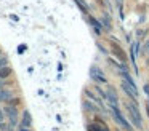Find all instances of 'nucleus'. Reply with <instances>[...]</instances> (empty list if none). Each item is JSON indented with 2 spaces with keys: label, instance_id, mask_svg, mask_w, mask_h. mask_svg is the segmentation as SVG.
<instances>
[{
  "label": "nucleus",
  "instance_id": "6",
  "mask_svg": "<svg viewBox=\"0 0 149 131\" xmlns=\"http://www.w3.org/2000/svg\"><path fill=\"white\" fill-rule=\"evenodd\" d=\"M11 98H13V94L8 89H5V88L0 89V102H10Z\"/></svg>",
  "mask_w": 149,
  "mask_h": 131
},
{
  "label": "nucleus",
  "instance_id": "7",
  "mask_svg": "<svg viewBox=\"0 0 149 131\" xmlns=\"http://www.w3.org/2000/svg\"><path fill=\"white\" fill-rule=\"evenodd\" d=\"M91 77H93L95 80H100V82H106V78L103 77V73L100 72V69H98L96 66L91 67Z\"/></svg>",
  "mask_w": 149,
  "mask_h": 131
},
{
  "label": "nucleus",
  "instance_id": "15",
  "mask_svg": "<svg viewBox=\"0 0 149 131\" xmlns=\"http://www.w3.org/2000/svg\"><path fill=\"white\" fill-rule=\"evenodd\" d=\"M3 115H5L3 109H0V120H3Z\"/></svg>",
  "mask_w": 149,
  "mask_h": 131
},
{
  "label": "nucleus",
  "instance_id": "3",
  "mask_svg": "<svg viewBox=\"0 0 149 131\" xmlns=\"http://www.w3.org/2000/svg\"><path fill=\"white\" fill-rule=\"evenodd\" d=\"M112 112H114V118H116V121H117V123H119V125H122V126H123V128H125V130H128V131H132V128H130V126H128V123H127V121H125V120H123V117H122V115H120V112H119V110H117V109H116V107H114V109H112Z\"/></svg>",
  "mask_w": 149,
  "mask_h": 131
},
{
  "label": "nucleus",
  "instance_id": "8",
  "mask_svg": "<svg viewBox=\"0 0 149 131\" xmlns=\"http://www.w3.org/2000/svg\"><path fill=\"white\" fill-rule=\"evenodd\" d=\"M13 73V69L10 66H5V67H0V78H8V77Z\"/></svg>",
  "mask_w": 149,
  "mask_h": 131
},
{
  "label": "nucleus",
  "instance_id": "9",
  "mask_svg": "<svg viewBox=\"0 0 149 131\" xmlns=\"http://www.w3.org/2000/svg\"><path fill=\"white\" fill-rule=\"evenodd\" d=\"M74 2L77 3L79 6H80V8H82V11H84V13H87V11H88V5L84 2V0H74Z\"/></svg>",
  "mask_w": 149,
  "mask_h": 131
},
{
  "label": "nucleus",
  "instance_id": "14",
  "mask_svg": "<svg viewBox=\"0 0 149 131\" xmlns=\"http://www.w3.org/2000/svg\"><path fill=\"white\" fill-rule=\"evenodd\" d=\"M90 22L95 26V27H98V26H100V24H98V21H96V19H95V18H91V16H90Z\"/></svg>",
  "mask_w": 149,
  "mask_h": 131
},
{
  "label": "nucleus",
  "instance_id": "5",
  "mask_svg": "<svg viewBox=\"0 0 149 131\" xmlns=\"http://www.w3.org/2000/svg\"><path fill=\"white\" fill-rule=\"evenodd\" d=\"M112 51H114V54H116V56L119 58L120 61H123V62H125V61H127V54L123 53V50H122V48L119 46V45L112 43Z\"/></svg>",
  "mask_w": 149,
  "mask_h": 131
},
{
  "label": "nucleus",
  "instance_id": "18",
  "mask_svg": "<svg viewBox=\"0 0 149 131\" xmlns=\"http://www.w3.org/2000/svg\"><path fill=\"white\" fill-rule=\"evenodd\" d=\"M0 54H2V48H0Z\"/></svg>",
  "mask_w": 149,
  "mask_h": 131
},
{
  "label": "nucleus",
  "instance_id": "13",
  "mask_svg": "<svg viewBox=\"0 0 149 131\" xmlns=\"http://www.w3.org/2000/svg\"><path fill=\"white\" fill-rule=\"evenodd\" d=\"M0 130H2V131H8V125H5L2 120H0Z\"/></svg>",
  "mask_w": 149,
  "mask_h": 131
},
{
  "label": "nucleus",
  "instance_id": "16",
  "mask_svg": "<svg viewBox=\"0 0 149 131\" xmlns=\"http://www.w3.org/2000/svg\"><path fill=\"white\" fill-rule=\"evenodd\" d=\"M2 80H3V78H0V89L3 88V82H2Z\"/></svg>",
  "mask_w": 149,
  "mask_h": 131
},
{
  "label": "nucleus",
  "instance_id": "4",
  "mask_svg": "<svg viewBox=\"0 0 149 131\" xmlns=\"http://www.w3.org/2000/svg\"><path fill=\"white\" fill-rule=\"evenodd\" d=\"M21 126H24V128H31V126H32V117H31L29 110H24L23 112V121H21Z\"/></svg>",
  "mask_w": 149,
  "mask_h": 131
},
{
  "label": "nucleus",
  "instance_id": "1",
  "mask_svg": "<svg viewBox=\"0 0 149 131\" xmlns=\"http://www.w3.org/2000/svg\"><path fill=\"white\" fill-rule=\"evenodd\" d=\"M3 112H5V115L10 118V125H11V126H16V121H18V109H16V105L7 104L3 107Z\"/></svg>",
  "mask_w": 149,
  "mask_h": 131
},
{
  "label": "nucleus",
  "instance_id": "2",
  "mask_svg": "<svg viewBox=\"0 0 149 131\" xmlns=\"http://www.w3.org/2000/svg\"><path fill=\"white\" fill-rule=\"evenodd\" d=\"M127 110H128L130 115H132V118H133V121H135V125H136L138 128H141V117H139L138 109H136L135 105H132V104H127Z\"/></svg>",
  "mask_w": 149,
  "mask_h": 131
},
{
  "label": "nucleus",
  "instance_id": "10",
  "mask_svg": "<svg viewBox=\"0 0 149 131\" xmlns=\"http://www.w3.org/2000/svg\"><path fill=\"white\" fill-rule=\"evenodd\" d=\"M88 131H107V128H100L96 125H88Z\"/></svg>",
  "mask_w": 149,
  "mask_h": 131
},
{
  "label": "nucleus",
  "instance_id": "11",
  "mask_svg": "<svg viewBox=\"0 0 149 131\" xmlns=\"http://www.w3.org/2000/svg\"><path fill=\"white\" fill-rule=\"evenodd\" d=\"M5 66H8V58L5 56H0V67H5Z\"/></svg>",
  "mask_w": 149,
  "mask_h": 131
},
{
  "label": "nucleus",
  "instance_id": "12",
  "mask_svg": "<svg viewBox=\"0 0 149 131\" xmlns=\"http://www.w3.org/2000/svg\"><path fill=\"white\" fill-rule=\"evenodd\" d=\"M19 102H21V99H19V98H11L8 104H11V105H18Z\"/></svg>",
  "mask_w": 149,
  "mask_h": 131
},
{
  "label": "nucleus",
  "instance_id": "17",
  "mask_svg": "<svg viewBox=\"0 0 149 131\" xmlns=\"http://www.w3.org/2000/svg\"><path fill=\"white\" fill-rule=\"evenodd\" d=\"M21 131H31L29 128H21Z\"/></svg>",
  "mask_w": 149,
  "mask_h": 131
}]
</instances>
